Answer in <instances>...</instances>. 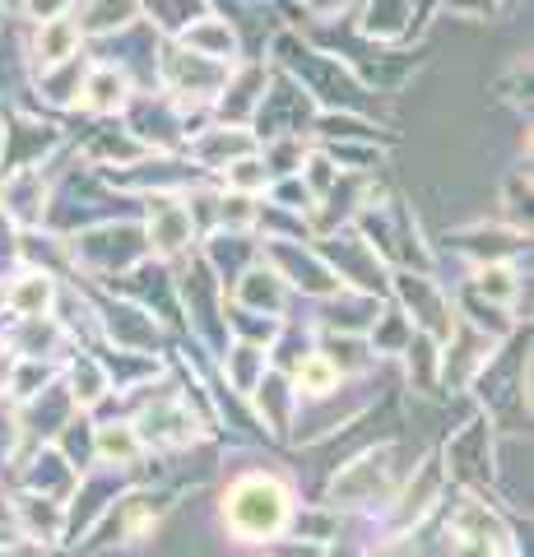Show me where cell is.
<instances>
[{
    "label": "cell",
    "instance_id": "cell-7",
    "mask_svg": "<svg viewBox=\"0 0 534 557\" xmlns=\"http://www.w3.org/2000/svg\"><path fill=\"white\" fill-rule=\"evenodd\" d=\"M94 311H98V348H131V354H163L167 344V325L145 311L140 302L122 298V293H94Z\"/></svg>",
    "mask_w": 534,
    "mask_h": 557
},
{
    "label": "cell",
    "instance_id": "cell-2",
    "mask_svg": "<svg viewBox=\"0 0 534 557\" xmlns=\"http://www.w3.org/2000/svg\"><path fill=\"white\" fill-rule=\"evenodd\" d=\"M405 469L409 465H400V442L363 446L353 460H344L331 474L321 502L339 516H363V520L376 516L382 520L390 497H395V487H400V479H405Z\"/></svg>",
    "mask_w": 534,
    "mask_h": 557
},
{
    "label": "cell",
    "instance_id": "cell-37",
    "mask_svg": "<svg viewBox=\"0 0 534 557\" xmlns=\"http://www.w3.org/2000/svg\"><path fill=\"white\" fill-rule=\"evenodd\" d=\"M10 368H14V354L5 348V339H0V399H5V381H10Z\"/></svg>",
    "mask_w": 534,
    "mask_h": 557
},
{
    "label": "cell",
    "instance_id": "cell-4",
    "mask_svg": "<svg viewBox=\"0 0 534 557\" xmlns=\"http://www.w3.org/2000/svg\"><path fill=\"white\" fill-rule=\"evenodd\" d=\"M172 507H177V493H167V487H153V483H126L122 493H116V502L108 507V516L98 520V525L89 530V539H98V544H116V548H135V544H149L153 534H159V525L172 516Z\"/></svg>",
    "mask_w": 534,
    "mask_h": 557
},
{
    "label": "cell",
    "instance_id": "cell-19",
    "mask_svg": "<svg viewBox=\"0 0 534 557\" xmlns=\"http://www.w3.org/2000/svg\"><path fill=\"white\" fill-rule=\"evenodd\" d=\"M61 386L71 391L75 409H84V413L98 409L102 399L112 395V376H108V368H102L98 348H75V354L61 362Z\"/></svg>",
    "mask_w": 534,
    "mask_h": 557
},
{
    "label": "cell",
    "instance_id": "cell-18",
    "mask_svg": "<svg viewBox=\"0 0 534 557\" xmlns=\"http://www.w3.org/2000/svg\"><path fill=\"white\" fill-rule=\"evenodd\" d=\"M386 307V298L358 288H335L331 298H321V317L312 321L316 330H339V335H368V325L376 321V311Z\"/></svg>",
    "mask_w": 534,
    "mask_h": 557
},
{
    "label": "cell",
    "instance_id": "cell-25",
    "mask_svg": "<svg viewBox=\"0 0 534 557\" xmlns=\"http://www.w3.org/2000/svg\"><path fill=\"white\" fill-rule=\"evenodd\" d=\"M316 348L335 362L339 376H368L376 368L372 348L363 335H339V330H316Z\"/></svg>",
    "mask_w": 534,
    "mask_h": 557
},
{
    "label": "cell",
    "instance_id": "cell-8",
    "mask_svg": "<svg viewBox=\"0 0 534 557\" xmlns=\"http://www.w3.org/2000/svg\"><path fill=\"white\" fill-rule=\"evenodd\" d=\"M316 251L321 260L331 265V274L339 278V288H358V293H376L386 298V278L390 265L372 251V242L358 233V228H335V233H316Z\"/></svg>",
    "mask_w": 534,
    "mask_h": 557
},
{
    "label": "cell",
    "instance_id": "cell-17",
    "mask_svg": "<svg viewBox=\"0 0 534 557\" xmlns=\"http://www.w3.org/2000/svg\"><path fill=\"white\" fill-rule=\"evenodd\" d=\"M214 368H219V386L223 391L247 399L256 386H261V376L270 372V348L247 344V339H228L223 344V354L214 358Z\"/></svg>",
    "mask_w": 534,
    "mask_h": 557
},
{
    "label": "cell",
    "instance_id": "cell-1",
    "mask_svg": "<svg viewBox=\"0 0 534 557\" xmlns=\"http://www.w3.org/2000/svg\"><path fill=\"white\" fill-rule=\"evenodd\" d=\"M293 507H298V483L280 469H247L228 479L219 497V525L237 548H265L288 534Z\"/></svg>",
    "mask_w": 534,
    "mask_h": 557
},
{
    "label": "cell",
    "instance_id": "cell-15",
    "mask_svg": "<svg viewBox=\"0 0 534 557\" xmlns=\"http://www.w3.org/2000/svg\"><path fill=\"white\" fill-rule=\"evenodd\" d=\"M451 247L470 260V265H488V260H516L521 251H530V233H516L507 228V223H470V228H456L451 237Z\"/></svg>",
    "mask_w": 534,
    "mask_h": 557
},
{
    "label": "cell",
    "instance_id": "cell-9",
    "mask_svg": "<svg viewBox=\"0 0 534 557\" xmlns=\"http://www.w3.org/2000/svg\"><path fill=\"white\" fill-rule=\"evenodd\" d=\"M145 247L153 260L163 265H177L182 256H191L200 247V228L191 223V209H186L182 190H145Z\"/></svg>",
    "mask_w": 534,
    "mask_h": 557
},
{
    "label": "cell",
    "instance_id": "cell-28",
    "mask_svg": "<svg viewBox=\"0 0 534 557\" xmlns=\"http://www.w3.org/2000/svg\"><path fill=\"white\" fill-rule=\"evenodd\" d=\"M409 335H413L409 317L386 298V307L376 311V321L368 325V335H363V339H368V348H372V358L382 362V358H400V354H405V344H409Z\"/></svg>",
    "mask_w": 534,
    "mask_h": 557
},
{
    "label": "cell",
    "instance_id": "cell-21",
    "mask_svg": "<svg viewBox=\"0 0 534 557\" xmlns=\"http://www.w3.org/2000/svg\"><path fill=\"white\" fill-rule=\"evenodd\" d=\"M395 362L405 368V386L413 395H427V399L442 395V339L423 335V330H413L409 344H405V354L395 358Z\"/></svg>",
    "mask_w": 534,
    "mask_h": 557
},
{
    "label": "cell",
    "instance_id": "cell-5",
    "mask_svg": "<svg viewBox=\"0 0 534 557\" xmlns=\"http://www.w3.org/2000/svg\"><path fill=\"white\" fill-rule=\"evenodd\" d=\"M442 469L446 483L464 487V493H488L493 487V465H497V428L484 413H474L470 423L451 428V437L442 442Z\"/></svg>",
    "mask_w": 534,
    "mask_h": 557
},
{
    "label": "cell",
    "instance_id": "cell-11",
    "mask_svg": "<svg viewBox=\"0 0 534 557\" xmlns=\"http://www.w3.org/2000/svg\"><path fill=\"white\" fill-rule=\"evenodd\" d=\"M47 209H51V190L42 168H10L5 182H0V214L14 228H42Z\"/></svg>",
    "mask_w": 534,
    "mask_h": 557
},
{
    "label": "cell",
    "instance_id": "cell-38",
    "mask_svg": "<svg viewBox=\"0 0 534 557\" xmlns=\"http://www.w3.org/2000/svg\"><path fill=\"white\" fill-rule=\"evenodd\" d=\"M344 5V0H307V10H312V14H321V20H331V14Z\"/></svg>",
    "mask_w": 534,
    "mask_h": 557
},
{
    "label": "cell",
    "instance_id": "cell-31",
    "mask_svg": "<svg viewBox=\"0 0 534 557\" xmlns=\"http://www.w3.org/2000/svg\"><path fill=\"white\" fill-rule=\"evenodd\" d=\"M409 28V0H372L368 5V20H363V33L376 42H395L405 38Z\"/></svg>",
    "mask_w": 534,
    "mask_h": 557
},
{
    "label": "cell",
    "instance_id": "cell-10",
    "mask_svg": "<svg viewBox=\"0 0 534 557\" xmlns=\"http://www.w3.org/2000/svg\"><path fill=\"white\" fill-rule=\"evenodd\" d=\"M293 293L288 284H284V274L270 265V260H256L251 270H243L228 284V302L233 307H243V311H261V317H280V321H288V307H293Z\"/></svg>",
    "mask_w": 534,
    "mask_h": 557
},
{
    "label": "cell",
    "instance_id": "cell-35",
    "mask_svg": "<svg viewBox=\"0 0 534 557\" xmlns=\"http://www.w3.org/2000/svg\"><path fill=\"white\" fill-rule=\"evenodd\" d=\"M0 557H51V553L24 534H0Z\"/></svg>",
    "mask_w": 534,
    "mask_h": 557
},
{
    "label": "cell",
    "instance_id": "cell-14",
    "mask_svg": "<svg viewBox=\"0 0 534 557\" xmlns=\"http://www.w3.org/2000/svg\"><path fill=\"white\" fill-rule=\"evenodd\" d=\"M196 251H200L204 265H210V274L223 284V293H228L233 278L261 260V237H256V233H223V228H210V233L200 237Z\"/></svg>",
    "mask_w": 534,
    "mask_h": 557
},
{
    "label": "cell",
    "instance_id": "cell-26",
    "mask_svg": "<svg viewBox=\"0 0 534 557\" xmlns=\"http://www.w3.org/2000/svg\"><path fill=\"white\" fill-rule=\"evenodd\" d=\"M182 47L196 51V57L223 61V65L237 61V33L228 24H219V20H191L182 28Z\"/></svg>",
    "mask_w": 534,
    "mask_h": 557
},
{
    "label": "cell",
    "instance_id": "cell-36",
    "mask_svg": "<svg viewBox=\"0 0 534 557\" xmlns=\"http://www.w3.org/2000/svg\"><path fill=\"white\" fill-rule=\"evenodd\" d=\"M0 534H14V502H10V479L0 474Z\"/></svg>",
    "mask_w": 534,
    "mask_h": 557
},
{
    "label": "cell",
    "instance_id": "cell-40",
    "mask_svg": "<svg viewBox=\"0 0 534 557\" xmlns=\"http://www.w3.org/2000/svg\"><path fill=\"white\" fill-rule=\"evenodd\" d=\"M502 557H521V553H502Z\"/></svg>",
    "mask_w": 534,
    "mask_h": 557
},
{
    "label": "cell",
    "instance_id": "cell-27",
    "mask_svg": "<svg viewBox=\"0 0 534 557\" xmlns=\"http://www.w3.org/2000/svg\"><path fill=\"white\" fill-rule=\"evenodd\" d=\"M79 38H84L79 24L65 20V14H57V20H42L38 42H33V61H38V70H51V65L71 61L79 51Z\"/></svg>",
    "mask_w": 534,
    "mask_h": 557
},
{
    "label": "cell",
    "instance_id": "cell-39",
    "mask_svg": "<svg viewBox=\"0 0 534 557\" xmlns=\"http://www.w3.org/2000/svg\"><path fill=\"white\" fill-rule=\"evenodd\" d=\"M0 321H5V302H0Z\"/></svg>",
    "mask_w": 534,
    "mask_h": 557
},
{
    "label": "cell",
    "instance_id": "cell-3",
    "mask_svg": "<svg viewBox=\"0 0 534 557\" xmlns=\"http://www.w3.org/2000/svg\"><path fill=\"white\" fill-rule=\"evenodd\" d=\"M145 256H149V247H145L140 223L102 219L98 228L71 233V274H79L84 284H112L116 274L140 265Z\"/></svg>",
    "mask_w": 534,
    "mask_h": 557
},
{
    "label": "cell",
    "instance_id": "cell-23",
    "mask_svg": "<svg viewBox=\"0 0 534 557\" xmlns=\"http://www.w3.org/2000/svg\"><path fill=\"white\" fill-rule=\"evenodd\" d=\"M191 159L204 168V172H223L233 159H243V153H251L256 149V139L247 135V126H210V131H196L191 139Z\"/></svg>",
    "mask_w": 534,
    "mask_h": 557
},
{
    "label": "cell",
    "instance_id": "cell-6",
    "mask_svg": "<svg viewBox=\"0 0 534 557\" xmlns=\"http://www.w3.org/2000/svg\"><path fill=\"white\" fill-rule=\"evenodd\" d=\"M386 298L405 311L413 330H423V335H433V339L451 335V325H456V302H451V293L437 284L433 270L395 265L390 278H386Z\"/></svg>",
    "mask_w": 534,
    "mask_h": 557
},
{
    "label": "cell",
    "instance_id": "cell-32",
    "mask_svg": "<svg viewBox=\"0 0 534 557\" xmlns=\"http://www.w3.org/2000/svg\"><path fill=\"white\" fill-rule=\"evenodd\" d=\"M219 177H223L228 190H243V196H265V186H270V172H265V163H261V153L256 149L243 153V159H233Z\"/></svg>",
    "mask_w": 534,
    "mask_h": 557
},
{
    "label": "cell",
    "instance_id": "cell-29",
    "mask_svg": "<svg viewBox=\"0 0 534 557\" xmlns=\"http://www.w3.org/2000/svg\"><path fill=\"white\" fill-rule=\"evenodd\" d=\"M51 446L65 456V465L75 469V474H84V469H94L98 456H94V413L75 409L71 418H65V428L51 437Z\"/></svg>",
    "mask_w": 534,
    "mask_h": 557
},
{
    "label": "cell",
    "instance_id": "cell-24",
    "mask_svg": "<svg viewBox=\"0 0 534 557\" xmlns=\"http://www.w3.org/2000/svg\"><path fill=\"white\" fill-rule=\"evenodd\" d=\"M464 288L516 311V302H521V293H525V278L516 270V260H488V265H470V284Z\"/></svg>",
    "mask_w": 534,
    "mask_h": 557
},
{
    "label": "cell",
    "instance_id": "cell-20",
    "mask_svg": "<svg viewBox=\"0 0 534 557\" xmlns=\"http://www.w3.org/2000/svg\"><path fill=\"white\" fill-rule=\"evenodd\" d=\"M94 456H98V465L135 469L149 450H145V442H140V432H135L131 418L116 413V418H94Z\"/></svg>",
    "mask_w": 534,
    "mask_h": 557
},
{
    "label": "cell",
    "instance_id": "cell-34",
    "mask_svg": "<svg viewBox=\"0 0 534 557\" xmlns=\"http://www.w3.org/2000/svg\"><path fill=\"white\" fill-rule=\"evenodd\" d=\"M502 209H507V228L530 233V172H516V177L507 182Z\"/></svg>",
    "mask_w": 534,
    "mask_h": 557
},
{
    "label": "cell",
    "instance_id": "cell-12",
    "mask_svg": "<svg viewBox=\"0 0 534 557\" xmlns=\"http://www.w3.org/2000/svg\"><path fill=\"white\" fill-rule=\"evenodd\" d=\"M10 502H14V534L42 544L47 553L65 548V502L24 493V487H10Z\"/></svg>",
    "mask_w": 534,
    "mask_h": 557
},
{
    "label": "cell",
    "instance_id": "cell-30",
    "mask_svg": "<svg viewBox=\"0 0 534 557\" xmlns=\"http://www.w3.org/2000/svg\"><path fill=\"white\" fill-rule=\"evenodd\" d=\"M288 534H298V539H312V544H331V539L344 534V516L331 511L325 502H312V507H293V520H288Z\"/></svg>",
    "mask_w": 534,
    "mask_h": 557
},
{
    "label": "cell",
    "instance_id": "cell-33",
    "mask_svg": "<svg viewBox=\"0 0 534 557\" xmlns=\"http://www.w3.org/2000/svg\"><path fill=\"white\" fill-rule=\"evenodd\" d=\"M135 10H140V0H94L89 20L79 24V33H116L135 20Z\"/></svg>",
    "mask_w": 534,
    "mask_h": 557
},
{
    "label": "cell",
    "instance_id": "cell-16",
    "mask_svg": "<svg viewBox=\"0 0 534 557\" xmlns=\"http://www.w3.org/2000/svg\"><path fill=\"white\" fill-rule=\"evenodd\" d=\"M57 284H61V274L20 265L10 278H0V302H5V317H51Z\"/></svg>",
    "mask_w": 534,
    "mask_h": 557
},
{
    "label": "cell",
    "instance_id": "cell-22",
    "mask_svg": "<svg viewBox=\"0 0 534 557\" xmlns=\"http://www.w3.org/2000/svg\"><path fill=\"white\" fill-rule=\"evenodd\" d=\"M131 75L122 65H94V70H84V79H79V98L94 116H116V112H126V102H131Z\"/></svg>",
    "mask_w": 534,
    "mask_h": 557
},
{
    "label": "cell",
    "instance_id": "cell-13",
    "mask_svg": "<svg viewBox=\"0 0 534 557\" xmlns=\"http://www.w3.org/2000/svg\"><path fill=\"white\" fill-rule=\"evenodd\" d=\"M247 405H251V418H256V428H261L265 437L288 442L293 413H298V391H293L288 372H274V368H270V372L261 376V386L247 395Z\"/></svg>",
    "mask_w": 534,
    "mask_h": 557
}]
</instances>
